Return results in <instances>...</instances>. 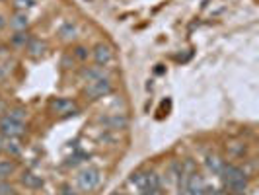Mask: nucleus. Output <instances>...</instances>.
Returning <instances> with one entry per match:
<instances>
[{
  "label": "nucleus",
  "instance_id": "obj_1",
  "mask_svg": "<svg viewBox=\"0 0 259 195\" xmlns=\"http://www.w3.org/2000/svg\"><path fill=\"white\" fill-rule=\"evenodd\" d=\"M222 180L226 184L228 190H232L234 194H242L248 186V176L242 168L238 166H232V164H224V170H222Z\"/></svg>",
  "mask_w": 259,
  "mask_h": 195
},
{
  "label": "nucleus",
  "instance_id": "obj_2",
  "mask_svg": "<svg viewBox=\"0 0 259 195\" xmlns=\"http://www.w3.org/2000/svg\"><path fill=\"white\" fill-rule=\"evenodd\" d=\"M100 184H102V172H100L98 168H94V166L84 168V170L78 172V176H76V186H78V190L84 192V194L94 192Z\"/></svg>",
  "mask_w": 259,
  "mask_h": 195
},
{
  "label": "nucleus",
  "instance_id": "obj_3",
  "mask_svg": "<svg viewBox=\"0 0 259 195\" xmlns=\"http://www.w3.org/2000/svg\"><path fill=\"white\" fill-rule=\"evenodd\" d=\"M113 92V84L109 82V78H102V80H96V82H90L84 90L86 98L90 99H100V98L107 96Z\"/></svg>",
  "mask_w": 259,
  "mask_h": 195
},
{
  "label": "nucleus",
  "instance_id": "obj_4",
  "mask_svg": "<svg viewBox=\"0 0 259 195\" xmlns=\"http://www.w3.org/2000/svg\"><path fill=\"white\" fill-rule=\"evenodd\" d=\"M0 133L8 139H18L26 133V125H24V121H14L10 117H2L0 119Z\"/></svg>",
  "mask_w": 259,
  "mask_h": 195
},
{
  "label": "nucleus",
  "instance_id": "obj_5",
  "mask_svg": "<svg viewBox=\"0 0 259 195\" xmlns=\"http://www.w3.org/2000/svg\"><path fill=\"white\" fill-rule=\"evenodd\" d=\"M51 109H55L57 113H62V115H70V113L74 115L78 111L76 103L72 99H68V98H57V99H53Z\"/></svg>",
  "mask_w": 259,
  "mask_h": 195
},
{
  "label": "nucleus",
  "instance_id": "obj_6",
  "mask_svg": "<svg viewBox=\"0 0 259 195\" xmlns=\"http://www.w3.org/2000/svg\"><path fill=\"white\" fill-rule=\"evenodd\" d=\"M94 59H96V65L107 66L113 61V51H111L109 45H105V43H98L94 47Z\"/></svg>",
  "mask_w": 259,
  "mask_h": 195
},
{
  "label": "nucleus",
  "instance_id": "obj_7",
  "mask_svg": "<svg viewBox=\"0 0 259 195\" xmlns=\"http://www.w3.org/2000/svg\"><path fill=\"white\" fill-rule=\"evenodd\" d=\"M82 76L88 80V82H96V80H102V78H107V72H105L104 66L96 65V66H88L82 70Z\"/></svg>",
  "mask_w": 259,
  "mask_h": 195
},
{
  "label": "nucleus",
  "instance_id": "obj_8",
  "mask_svg": "<svg viewBox=\"0 0 259 195\" xmlns=\"http://www.w3.org/2000/svg\"><path fill=\"white\" fill-rule=\"evenodd\" d=\"M22 184H24L26 188H29V190H37V188L43 186V178H41V176H35L33 172H24Z\"/></svg>",
  "mask_w": 259,
  "mask_h": 195
},
{
  "label": "nucleus",
  "instance_id": "obj_9",
  "mask_svg": "<svg viewBox=\"0 0 259 195\" xmlns=\"http://www.w3.org/2000/svg\"><path fill=\"white\" fill-rule=\"evenodd\" d=\"M207 168L212 172V174L220 176V174H222V170H224V160H220L218 156H208L207 158Z\"/></svg>",
  "mask_w": 259,
  "mask_h": 195
},
{
  "label": "nucleus",
  "instance_id": "obj_10",
  "mask_svg": "<svg viewBox=\"0 0 259 195\" xmlns=\"http://www.w3.org/2000/svg\"><path fill=\"white\" fill-rule=\"evenodd\" d=\"M28 24H29V20H28L26 12H18V14L10 20V26H12L14 30H26V28H28Z\"/></svg>",
  "mask_w": 259,
  "mask_h": 195
},
{
  "label": "nucleus",
  "instance_id": "obj_11",
  "mask_svg": "<svg viewBox=\"0 0 259 195\" xmlns=\"http://www.w3.org/2000/svg\"><path fill=\"white\" fill-rule=\"evenodd\" d=\"M58 35H60L64 41H72V39L76 37V26H74V24H70V22H68V24H64V26L58 30Z\"/></svg>",
  "mask_w": 259,
  "mask_h": 195
},
{
  "label": "nucleus",
  "instance_id": "obj_12",
  "mask_svg": "<svg viewBox=\"0 0 259 195\" xmlns=\"http://www.w3.org/2000/svg\"><path fill=\"white\" fill-rule=\"evenodd\" d=\"M16 172V164L12 160H0V180L10 178Z\"/></svg>",
  "mask_w": 259,
  "mask_h": 195
},
{
  "label": "nucleus",
  "instance_id": "obj_13",
  "mask_svg": "<svg viewBox=\"0 0 259 195\" xmlns=\"http://www.w3.org/2000/svg\"><path fill=\"white\" fill-rule=\"evenodd\" d=\"M102 121H104L105 125H109L111 129H123L127 125V119L123 115H111V117H105Z\"/></svg>",
  "mask_w": 259,
  "mask_h": 195
},
{
  "label": "nucleus",
  "instance_id": "obj_14",
  "mask_svg": "<svg viewBox=\"0 0 259 195\" xmlns=\"http://www.w3.org/2000/svg\"><path fill=\"white\" fill-rule=\"evenodd\" d=\"M2 150H6V152H10V154L16 156V154H20L22 148H20L18 143H14V139H8L6 137V139H2Z\"/></svg>",
  "mask_w": 259,
  "mask_h": 195
},
{
  "label": "nucleus",
  "instance_id": "obj_15",
  "mask_svg": "<svg viewBox=\"0 0 259 195\" xmlns=\"http://www.w3.org/2000/svg\"><path fill=\"white\" fill-rule=\"evenodd\" d=\"M43 49H45V43H41L39 39H33V41H29V43H28V51H29L33 57L41 55V53H43Z\"/></svg>",
  "mask_w": 259,
  "mask_h": 195
},
{
  "label": "nucleus",
  "instance_id": "obj_16",
  "mask_svg": "<svg viewBox=\"0 0 259 195\" xmlns=\"http://www.w3.org/2000/svg\"><path fill=\"white\" fill-rule=\"evenodd\" d=\"M6 117H10V119H14V121H24V117H26V109H22V107L10 109Z\"/></svg>",
  "mask_w": 259,
  "mask_h": 195
},
{
  "label": "nucleus",
  "instance_id": "obj_17",
  "mask_svg": "<svg viewBox=\"0 0 259 195\" xmlns=\"http://www.w3.org/2000/svg\"><path fill=\"white\" fill-rule=\"evenodd\" d=\"M14 6H16V10L26 12L28 8H33L35 6V0H14Z\"/></svg>",
  "mask_w": 259,
  "mask_h": 195
},
{
  "label": "nucleus",
  "instance_id": "obj_18",
  "mask_svg": "<svg viewBox=\"0 0 259 195\" xmlns=\"http://www.w3.org/2000/svg\"><path fill=\"white\" fill-rule=\"evenodd\" d=\"M14 43H16V45H28V35L24 37V33H18V35L14 37Z\"/></svg>",
  "mask_w": 259,
  "mask_h": 195
},
{
  "label": "nucleus",
  "instance_id": "obj_19",
  "mask_svg": "<svg viewBox=\"0 0 259 195\" xmlns=\"http://www.w3.org/2000/svg\"><path fill=\"white\" fill-rule=\"evenodd\" d=\"M60 195H78L70 186H62V192H60Z\"/></svg>",
  "mask_w": 259,
  "mask_h": 195
},
{
  "label": "nucleus",
  "instance_id": "obj_20",
  "mask_svg": "<svg viewBox=\"0 0 259 195\" xmlns=\"http://www.w3.org/2000/svg\"><path fill=\"white\" fill-rule=\"evenodd\" d=\"M76 57H78V59H86V57H88V51L84 47H78L76 49Z\"/></svg>",
  "mask_w": 259,
  "mask_h": 195
},
{
  "label": "nucleus",
  "instance_id": "obj_21",
  "mask_svg": "<svg viewBox=\"0 0 259 195\" xmlns=\"http://www.w3.org/2000/svg\"><path fill=\"white\" fill-rule=\"evenodd\" d=\"M4 26H6V20H4V18H2V16H0V30H2V28H4Z\"/></svg>",
  "mask_w": 259,
  "mask_h": 195
},
{
  "label": "nucleus",
  "instance_id": "obj_22",
  "mask_svg": "<svg viewBox=\"0 0 259 195\" xmlns=\"http://www.w3.org/2000/svg\"><path fill=\"white\" fill-rule=\"evenodd\" d=\"M111 195H129V194H125V192H115V194H111Z\"/></svg>",
  "mask_w": 259,
  "mask_h": 195
},
{
  "label": "nucleus",
  "instance_id": "obj_23",
  "mask_svg": "<svg viewBox=\"0 0 259 195\" xmlns=\"http://www.w3.org/2000/svg\"><path fill=\"white\" fill-rule=\"evenodd\" d=\"M0 150H2V137H0Z\"/></svg>",
  "mask_w": 259,
  "mask_h": 195
},
{
  "label": "nucleus",
  "instance_id": "obj_24",
  "mask_svg": "<svg viewBox=\"0 0 259 195\" xmlns=\"http://www.w3.org/2000/svg\"><path fill=\"white\" fill-rule=\"evenodd\" d=\"M232 195H240V194H232Z\"/></svg>",
  "mask_w": 259,
  "mask_h": 195
}]
</instances>
